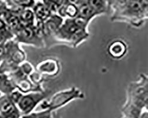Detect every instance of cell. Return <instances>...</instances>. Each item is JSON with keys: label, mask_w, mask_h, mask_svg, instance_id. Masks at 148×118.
I'll return each mask as SVG.
<instances>
[{"label": "cell", "mask_w": 148, "mask_h": 118, "mask_svg": "<svg viewBox=\"0 0 148 118\" xmlns=\"http://www.w3.org/2000/svg\"><path fill=\"white\" fill-rule=\"evenodd\" d=\"M127 51L126 44L121 41L116 40L111 43L108 47L110 55L115 58H120L124 56Z\"/></svg>", "instance_id": "obj_3"}, {"label": "cell", "mask_w": 148, "mask_h": 118, "mask_svg": "<svg viewBox=\"0 0 148 118\" xmlns=\"http://www.w3.org/2000/svg\"><path fill=\"white\" fill-rule=\"evenodd\" d=\"M78 3L80 4L79 7L78 8L77 17L78 18L86 21L90 20L95 14H97L87 1H79Z\"/></svg>", "instance_id": "obj_4"}, {"label": "cell", "mask_w": 148, "mask_h": 118, "mask_svg": "<svg viewBox=\"0 0 148 118\" xmlns=\"http://www.w3.org/2000/svg\"><path fill=\"white\" fill-rule=\"evenodd\" d=\"M16 109L15 104L10 99L8 94L0 98V112L5 116Z\"/></svg>", "instance_id": "obj_5"}, {"label": "cell", "mask_w": 148, "mask_h": 118, "mask_svg": "<svg viewBox=\"0 0 148 118\" xmlns=\"http://www.w3.org/2000/svg\"><path fill=\"white\" fill-rule=\"evenodd\" d=\"M11 3L15 4L17 7H27L33 5L34 2L32 1H10Z\"/></svg>", "instance_id": "obj_10"}, {"label": "cell", "mask_w": 148, "mask_h": 118, "mask_svg": "<svg viewBox=\"0 0 148 118\" xmlns=\"http://www.w3.org/2000/svg\"><path fill=\"white\" fill-rule=\"evenodd\" d=\"M38 118H52V115H51V111L48 110L38 113Z\"/></svg>", "instance_id": "obj_11"}, {"label": "cell", "mask_w": 148, "mask_h": 118, "mask_svg": "<svg viewBox=\"0 0 148 118\" xmlns=\"http://www.w3.org/2000/svg\"><path fill=\"white\" fill-rule=\"evenodd\" d=\"M23 118H38V113H33L30 115L24 116Z\"/></svg>", "instance_id": "obj_14"}, {"label": "cell", "mask_w": 148, "mask_h": 118, "mask_svg": "<svg viewBox=\"0 0 148 118\" xmlns=\"http://www.w3.org/2000/svg\"><path fill=\"white\" fill-rule=\"evenodd\" d=\"M87 3L92 8L97 14H100L106 10V2L102 1H89Z\"/></svg>", "instance_id": "obj_9"}, {"label": "cell", "mask_w": 148, "mask_h": 118, "mask_svg": "<svg viewBox=\"0 0 148 118\" xmlns=\"http://www.w3.org/2000/svg\"><path fill=\"white\" fill-rule=\"evenodd\" d=\"M60 14L73 18L78 15V7L74 4L70 2L69 4H65L63 7L61 8Z\"/></svg>", "instance_id": "obj_6"}, {"label": "cell", "mask_w": 148, "mask_h": 118, "mask_svg": "<svg viewBox=\"0 0 148 118\" xmlns=\"http://www.w3.org/2000/svg\"><path fill=\"white\" fill-rule=\"evenodd\" d=\"M20 17L19 20L20 23L23 24H26V27H29V24L33 21V12L29 9L26 10H22L20 13Z\"/></svg>", "instance_id": "obj_8"}, {"label": "cell", "mask_w": 148, "mask_h": 118, "mask_svg": "<svg viewBox=\"0 0 148 118\" xmlns=\"http://www.w3.org/2000/svg\"><path fill=\"white\" fill-rule=\"evenodd\" d=\"M34 10L37 18L41 20H46L50 15V11L44 4H39L36 5Z\"/></svg>", "instance_id": "obj_7"}, {"label": "cell", "mask_w": 148, "mask_h": 118, "mask_svg": "<svg viewBox=\"0 0 148 118\" xmlns=\"http://www.w3.org/2000/svg\"><path fill=\"white\" fill-rule=\"evenodd\" d=\"M52 118H60V116L59 115L56 114L55 113H54L53 115H52Z\"/></svg>", "instance_id": "obj_16"}, {"label": "cell", "mask_w": 148, "mask_h": 118, "mask_svg": "<svg viewBox=\"0 0 148 118\" xmlns=\"http://www.w3.org/2000/svg\"><path fill=\"white\" fill-rule=\"evenodd\" d=\"M0 118H1V117H0Z\"/></svg>", "instance_id": "obj_18"}, {"label": "cell", "mask_w": 148, "mask_h": 118, "mask_svg": "<svg viewBox=\"0 0 148 118\" xmlns=\"http://www.w3.org/2000/svg\"><path fill=\"white\" fill-rule=\"evenodd\" d=\"M139 118H148L147 112H145L142 113V114L140 115Z\"/></svg>", "instance_id": "obj_15"}, {"label": "cell", "mask_w": 148, "mask_h": 118, "mask_svg": "<svg viewBox=\"0 0 148 118\" xmlns=\"http://www.w3.org/2000/svg\"><path fill=\"white\" fill-rule=\"evenodd\" d=\"M42 94H30L21 97L17 102L19 109L24 113H30L42 98Z\"/></svg>", "instance_id": "obj_1"}, {"label": "cell", "mask_w": 148, "mask_h": 118, "mask_svg": "<svg viewBox=\"0 0 148 118\" xmlns=\"http://www.w3.org/2000/svg\"><path fill=\"white\" fill-rule=\"evenodd\" d=\"M126 118H128V117H126Z\"/></svg>", "instance_id": "obj_17"}, {"label": "cell", "mask_w": 148, "mask_h": 118, "mask_svg": "<svg viewBox=\"0 0 148 118\" xmlns=\"http://www.w3.org/2000/svg\"><path fill=\"white\" fill-rule=\"evenodd\" d=\"M20 117V113L18 110L16 109L13 112H11L9 115L5 116V118H19Z\"/></svg>", "instance_id": "obj_12"}, {"label": "cell", "mask_w": 148, "mask_h": 118, "mask_svg": "<svg viewBox=\"0 0 148 118\" xmlns=\"http://www.w3.org/2000/svg\"><path fill=\"white\" fill-rule=\"evenodd\" d=\"M5 54V46L0 44V62H1L3 59H4V57Z\"/></svg>", "instance_id": "obj_13"}, {"label": "cell", "mask_w": 148, "mask_h": 118, "mask_svg": "<svg viewBox=\"0 0 148 118\" xmlns=\"http://www.w3.org/2000/svg\"><path fill=\"white\" fill-rule=\"evenodd\" d=\"M75 95H77V92L75 90H71V91H66L65 92H62L59 94H56V95L52 99V102H51L49 105H48L46 108H49V111H51L52 109H55L57 108L60 107V106H62L69 100H71V99H73L75 96Z\"/></svg>", "instance_id": "obj_2"}]
</instances>
